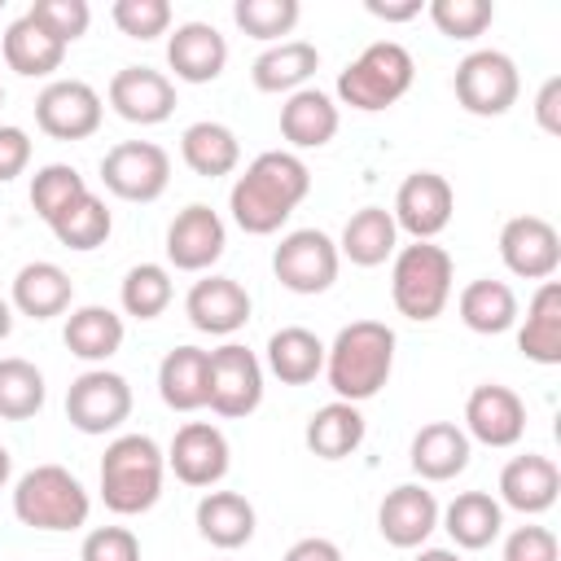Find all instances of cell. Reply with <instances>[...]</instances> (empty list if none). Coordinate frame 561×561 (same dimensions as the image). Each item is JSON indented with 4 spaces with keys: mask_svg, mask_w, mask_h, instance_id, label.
<instances>
[{
    "mask_svg": "<svg viewBox=\"0 0 561 561\" xmlns=\"http://www.w3.org/2000/svg\"><path fill=\"white\" fill-rule=\"evenodd\" d=\"M311 193V171L298 153H285V149H267L259 153L245 175L232 184L228 193V206H232V219L241 232L250 237H267L276 232L294 210L298 202Z\"/></svg>",
    "mask_w": 561,
    "mask_h": 561,
    "instance_id": "obj_1",
    "label": "cell"
},
{
    "mask_svg": "<svg viewBox=\"0 0 561 561\" xmlns=\"http://www.w3.org/2000/svg\"><path fill=\"white\" fill-rule=\"evenodd\" d=\"M394 368V329L381 320H355L346 324L333 346H324V373L342 403L373 399Z\"/></svg>",
    "mask_w": 561,
    "mask_h": 561,
    "instance_id": "obj_2",
    "label": "cell"
},
{
    "mask_svg": "<svg viewBox=\"0 0 561 561\" xmlns=\"http://www.w3.org/2000/svg\"><path fill=\"white\" fill-rule=\"evenodd\" d=\"M167 456L149 434H118L101 456V500L118 517L149 513L162 495Z\"/></svg>",
    "mask_w": 561,
    "mask_h": 561,
    "instance_id": "obj_3",
    "label": "cell"
},
{
    "mask_svg": "<svg viewBox=\"0 0 561 561\" xmlns=\"http://www.w3.org/2000/svg\"><path fill=\"white\" fill-rule=\"evenodd\" d=\"M92 513L83 482L61 465H35L13 486V517L31 530H79Z\"/></svg>",
    "mask_w": 561,
    "mask_h": 561,
    "instance_id": "obj_4",
    "label": "cell"
},
{
    "mask_svg": "<svg viewBox=\"0 0 561 561\" xmlns=\"http://www.w3.org/2000/svg\"><path fill=\"white\" fill-rule=\"evenodd\" d=\"M451 254L434 241H412L394 254V272H390V294L399 316L425 324L434 316H443L447 298H451Z\"/></svg>",
    "mask_w": 561,
    "mask_h": 561,
    "instance_id": "obj_5",
    "label": "cell"
},
{
    "mask_svg": "<svg viewBox=\"0 0 561 561\" xmlns=\"http://www.w3.org/2000/svg\"><path fill=\"white\" fill-rule=\"evenodd\" d=\"M412 75H416L412 53L394 39H377L337 75V96H342V105L373 114V110L394 105L412 88Z\"/></svg>",
    "mask_w": 561,
    "mask_h": 561,
    "instance_id": "obj_6",
    "label": "cell"
},
{
    "mask_svg": "<svg viewBox=\"0 0 561 561\" xmlns=\"http://www.w3.org/2000/svg\"><path fill=\"white\" fill-rule=\"evenodd\" d=\"M451 88H456V101H460L469 114H478V118H500V114H508V110L517 105L522 75H517V66H513L508 53H500V48H478V53H469V57L456 66Z\"/></svg>",
    "mask_w": 561,
    "mask_h": 561,
    "instance_id": "obj_7",
    "label": "cell"
},
{
    "mask_svg": "<svg viewBox=\"0 0 561 561\" xmlns=\"http://www.w3.org/2000/svg\"><path fill=\"white\" fill-rule=\"evenodd\" d=\"M101 180L123 202H153L171 184V158L153 140H123L101 158Z\"/></svg>",
    "mask_w": 561,
    "mask_h": 561,
    "instance_id": "obj_8",
    "label": "cell"
},
{
    "mask_svg": "<svg viewBox=\"0 0 561 561\" xmlns=\"http://www.w3.org/2000/svg\"><path fill=\"white\" fill-rule=\"evenodd\" d=\"M337 245L329 232L320 228H298L289 237H280L276 254H272V272L285 289L294 294H324L333 280H337Z\"/></svg>",
    "mask_w": 561,
    "mask_h": 561,
    "instance_id": "obj_9",
    "label": "cell"
},
{
    "mask_svg": "<svg viewBox=\"0 0 561 561\" xmlns=\"http://www.w3.org/2000/svg\"><path fill=\"white\" fill-rule=\"evenodd\" d=\"M66 416L79 434H110L131 416V386L110 368H88L66 390Z\"/></svg>",
    "mask_w": 561,
    "mask_h": 561,
    "instance_id": "obj_10",
    "label": "cell"
},
{
    "mask_svg": "<svg viewBox=\"0 0 561 561\" xmlns=\"http://www.w3.org/2000/svg\"><path fill=\"white\" fill-rule=\"evenodd\" d=\"M101 114H105L101 92L83 79H53L35 96V123L53 140H88L101 127Z\"/></svg>",
    "mask_w": 561,
    "mask_h": 561,
    "instance_id": "obj_11",
    "label": "cell"
},
{
    "mask_svg": "<svg viewBox=\"0 0 561 561\" xmlns=\"http://www.w3.org/2000/svg\"><path fill=\"white\" fill-rule=\"evenodd\" d=\"M263 403V364L254 359V351L224 342L219 351H210V399L206 408L219 416H250Z\"/></svg>",
    "mask_w": 561,
    "mask_h": 561,
    "instance_id": "obj_12",
    "label": "cell"
},
{
    "mask_svg": "<svg viewBox=\"0 0 561 561\" xmlns=\"http://www.w3.org/2000/svg\"><path fill=\"white\" fill-rule=\"evenodd\" d=\"M456 210V193L438 171H412L394 193V228H403L416 241H434Z\"/></svg>",
    "mask_w": 561,
    "mask_h": 561,
    "instance_id": "obj_13",
    "label": "cell"
},
{
    "mask_svg": "<svg viewBox=\"0 0 561 561\" xmlns=\"http://www.w3.org/2000/svg\"><path fill=\"white\" fill-rule=\"evenodd\" d=\"M500 259L522 280H552L561 267V237L539 215H517L500 228Z\"/></svg>",
    "mask_w": 561,
    "mask_h": 561,
    "instance_id": "obj_14",
    "label": "cell"
},
{
    "mask_svg": "<svg viewBox=\"0 0 561 561\" xmlns=\"http://www.w3.org/2000/svg\"><path fill=\"white\" fill-rule=\"evenodd\" d=\"M465 434L486 443V447H513L526 434V403L517 390L508 386H473V394L465 399Z\"/></svg>",
    "mask_w": 561,
    "mask_h": 561,
    "instance_id": "obj_15",
    "label": "cell"
},
{
    "mask_svg": "<svg viewBox=\"0 0 561 561\" xmlns=\"http://www.w3.org/2000/svg\"><path fill=\"white\" fill-rule=\"evenodd\" d=\"M110 105L118 118L153 127L175 114V83L153 66H123L110 79Z\"/></svg>",
    "mask_w": 561,
    "mask_h": 561,
    "instance_id": "obj_16",
    "label": "cell"
},
{
    "mask_svg": "<svg viewBox=\"0 0 561 561\" xmlns=\"http://www.w3.org/2000/svg\"><path fill=\"white\" fill-rule=\"evenodd\" d=\"M228 245V232H224V219L206 206V202H193L184 206L171 228H167V259L171 267L180 272H206Z\"/></svg>",
    "mask_w": 561,
    "mask_h": 561,
    "instance_id": "obj_17",
    "label": "cell"
},
{
    "mask_svg": "<svg viewBox=\"0 0 561 561\" xmlns=\"http://www.w3.org/2000/svg\"><path fill=\"white\" fill-rule=\"evenodd\" d=\"M167 465L184 486H215L228 473V438L210 421H188L175 430Z\"/></svg>",
    "mask_w": 561,
    "mask_h": 561,
    "instance_id": "obj_18",
    "label": "cell"
},
{
    "mask_svg": "<svg viewBox=\"0 0 561 561\" xmlns=\"http://www.w3.org/2000/svg\"><path fill=\"white\" fill-rule=\"evenodd\" d=\"M184 316L197 333H210V337H228L237 329H245L250 320V294L241 280L232 276H206L188 289L184 298Z\"/></svg>",
    "mask_w": 561,
    "mask_h": 561,
    "instance_id": "obj_19",
    "label": "cell"
},
{
    "mask_svg": "<svg viewBox=\"0 0 561 561\" xmlns=\"http://www.w3.org/2000/svg\"><path fill=\"white\" fill-rule=\"evenodd\" d=\"M434 526H438V500L416 482L394 486L377 508V530L390 548H421L434 535Z\"/></svg>",
    "mask_w": 561,
    "mask_h": 561,
    "instance_id": "obj_20",
    "label": "cell"
},
{
    "mask_svg": "<svg viewBox=\"0 0 561 561\" xmlns=\"http://www.w3.org/2000/svg\"><path fill=\"white\" fill-rule=\"evenodd\" d=\"M167 66L184 83H215L228 66V39L210 22H184L167 39Z\"/></svg>",
    "mask_w": 561,
    "mask_h": 561,
    "instance_id": "obj_21",
    "label": "cell"
},
{
    "mask_svg": "<svg viewBox=\"0 0 561 561\" xmlns=\"http://www.w3.org/2000/svg\"><path fill=\"white\" fill-rule=\"evenodd\" d=\"M158 394L171 412H197L210 399V351L175 346L158 364Z\"/></svg>",
    "mask_w": 561,
    "mask_h": 561,
    "instance_id": "obj_22",
    "label": "cell"
},
{
    "mask_svg": "<svg viewBox=\"0 0 561 561\" xmlns=\"http://www.w3.org/2000/svg\"><path fill=\"white\" fill-rule=\"evenodd\" d=\"M557 491H561V469L548 460V456H513L504 469H500V500L517 513H543L557 504Z\"/></svg>",
    "mask_w": 561,
    "mask_h": 561,
    "instance_id": "obj_23",
    "label": "cell"
},
{
    "mask_svg": "<svg viewBox=\"0 0 561 561\" xmlns=\"http://www.w3.org/2000/svg\"><path fill=\"white\" fill-rule=\"evenodd\" d=\"M408 460L425 482H447L469 465V434L456 421H430L416 430Z\"/></svg>",
    "mask_w": 561,
    "mask_h": 561,
    "instance_id": "obj_24",
    "label": "cell"
},
{
    "mask_svg": "<svg viewBox=\"0 0 561 561\" xmlns=\"http://www.w3.org/2000/svg\"><path fill=\"white\" fill-rule=\"evenodd\" d=\"M337 123H342L337 118V105L320 88H298L280 105V136L294 149H320V145H329L337 136Z\"/></svg>",
    "mask_w": 561,
    "mask_h": 561,
    "instance_id": "obj_25",
    "label": "cell"
},
{
    "mask_svg": "<svg viewBox=\"0 0 561 561\" xmlns=\"http://www.w3.org/2000/svg\"><path fill=\"white\" fill-rule=\"evenodd\" d=\"M70 298H75L70 276H66L57 263H48V259H35V263H26V267L13 276V307H18L22 316H31V320H53V316H61V311L70 307Z\"/></svg>",
    "mask_w": 561,
    "mask_h": 561,
    "instance_id": "obj_26",
    "label": "cell"
},
{
    "mask_svg": "<svg viewBox=\"0 0 561 561\" xmlns=\"http://www.w3.org/2000/svg\"><path fill=\"white\" fill-rule=\"evenodd\" d=\"M517 351L548 368L561 364V285L557 280H539L526 307V324L517 333Z\"/></svg>",
    "mask_w": 561,
    "mask_h": 561,
    "instance_id": "obj_27",
    "label": "cell"
},
{
    "mask_svg": "<svg viewBox=\"0 0 561 561\" xmlns=\"http://www.w3.org/2000/svg\"><path fill=\"white\" fill-rule=\"evenodd\" d=\"M399 245V228H394V215L386 206H364L346 219L342 228V241H337V254H346L355 267H377L394 254Z\"/></svg>",
    "mask_w": 561,
    "mask_h": 561,
    "instance_id": "obj_28",
    "label": "cell"
},
{
    "mask_svg": "<svg viewBox=\"0 0 561 561\" xmlns=\"http://www.w3.org/2000/svg\"><path fill=\"white\" fill-rule=\"evenodd\" d=\"M197 530L206 543L232 552L254 539V504L237 491H210L197 504Z\"/></svg>",
    "mask_w": 561,
    "mask_h": 561,
    "instance_id": "obj_29",
    "label": "cell"
},
{
    "mask_svg": "<svg viewBox=\"0 0 561 561\" xmlns=\"http://www.w3.org/2000/svg\"><path fill=\"white\" fill-rule=\"evenodd\" d=\"M4 61H9V70L26 75V79H39V75L61 70L66 44L53 39L31 13H22V18L9 22V31H4Z\"/></svg>",
    "mask_w": 561,
    "mask_h": 561,
    "instance_id": "obj_30",
    "label": "cell"
},
{
    "mask_svg": "<svg viewBox=\"0 0 561 561\" xmlns=\"http://www.w3.org/2000/svg\"><path fill=\"white\" fill-rule=\"evenodd\" d=\"M320 70V53L307 39H280L254 57V88L259 92H298Z\"/></svg>",
    "mask_w": 561,
    "mask_h": 561,
    "instance_id": "obj_31",
    "label": "cell"
},
{
    "mask_svg": "<svg viewBox=\"0 0 561 561\" xmlns=\"http://www.w3.org/2000/svg\"><path fill=\"white\" fill-rule=\"evenodd\" d=\"M180 153H184L188 171H193V175H202V180L232 175V171H237V162H241V145H237L232 127L210 123V118H202V123L184 127V136H180Z\"/></svg>",
    "mask_w": 561,
    "mask_h": 561,
    "instance_id": "obj_32",
    "label": "cell"
},
{
    "mask_svg": "<svg viewBox=\"0 0 561 561\" xmlns=\"http://www.w3.org/2000/svg\"><path fill=\"white\" fill-rule=\"evenodd\" d=\"M267 368L285 386H307V381H316V373H324V342L302 324L276 329L267 337Z\"/></svg>",
    "mask_w": 561,
    "mask_h": 561,
    "instance_id": "obj_33",
    "label": "cell"
},
{
    "mask_svg": "<svg viewBox=\"0 0 561 561\" xmlns=\"http://www.w3.org/2000/svg\"><path fill=\"white\" fill-rule=\"evenodd\" d=\"M500 526H504V508L486 491H460L443 513V530L451 535L456 548H469V552L486 548L500 535Z\"/></svg>",
    "mask_w": 561,
    "mask_h": 561,
    "instance_id": "obj_34",
    "label": "cell"
},
{
    "mask_svg": "<svg viewBox=\"0 0 561 561\" xmlns=\"http://www.w3.org/2000/svg\"><path fill=\"white\" fill-rule=\"evenodd\" d=\"M359 443H364V416H359L355 403L333 399V403H324L320 412H311V421H307V447H311V456H320V460H342V456H351Z\"/></svg>",
    "mask_w": 561,
    "mask_h": 561,
    "instance_id": "obj_35",
    "label": "cell"
},
{
    "mask_svg": "<svg viewBox=\"0 0 561 561\" xmlns=\"http://www.w3.org/2000/svg\"><path fill=\"white\" fill-rule=\"evenodd\" d=\"M61 337H66L70 355H79L88 364H101L123 346V316H114L110 307H96V302L79 307V311H70Z\"/></svg>",
    "mask_w": 561,
    "mask_h": 561,
    "instance_id": "obj_36",
    "label": "cell"
},
{
    "mask_svg": "<svg viewBox=\"0 0 561 561\" xmlns=\"http://www.w3.org/2000/svg\"><path fill=\"white\" fill-rule=\"evenodd\" d=\"M460 320L473 333H504L517 320V294L504 280H491V276L469 280L460 289Z\"/></svg>",
    "mask_w": 561,
    "mask_h": 561,
    "instance_id": "obj_37",
    "label": "cell"
},
{
    "mask_svg": "<svg viewBox=\"0 0 561 561\" xmlns=\"http://www.w3.org/2000/svg\"><path fill=\"white\" fill-rule=\"evenodd\" d=\"M53 237L66 245V250H96V245H105V237H110V228H114V219H110V210H105V202L88 188L79 202H70L53 224Z\"/></svg>",
    "mask_w": 561,
    "mask_h": 561,
    "instance_id": "obj_38",
    "label": "cell"
},
{
    "mask_svg": "<svg viewBox=\"0 0 561 561\" xmlns=\"http://www.w3.org/2000/svg\"><path fill=\"white\" fill-rule=\"evenodd\" d=\"M44 408V373L31 359H0V416L4 421H26Z\"/></svg>",
    "mask_w": 561,
    "mask_h": 561,
    "instance_id": "obj_39",
    "label": "cell"
},
{
    "mask_svg": "<svg viewBox=\"0 0 561 561\" xmlns=\"http://www.w3.org/2000/svg\"><path fill=\"white\" fill-rule=\"evenodd\" d=\"M171 272L162 267V263H136L127 276H123V289H118V298H123V311L127 316H136V320H153V316H162L167 307H171Z\"/></svg>",
    "mask_w": 561,
    "mask_h": 561,
    "instance_id": "obj_40",
    "label": "cell"
},
{
    "mask_svg": "<svg viewBox=\"0 0 561 561\" xmlns=\"http://www.w3.org/2000/svg\"><path fill=\"white\" fill-rule=\"evenodd\" d=\"M88 193V184H83V175L70 167V162H48V167H39L35 175H31V206H35V215L44 219V224H53L70 202H79Z\"/></svg>",
    "mask_w": 561,
    "mask_h": 561,
    "instance_id": "obj_41",
    "label": "cell"
},
{
    "mask_svg": "<svg viewBox=\"0 0 561 561\" xmlns=\"http://www.w3.org/2000/svg\"><path fill=\"white\" fill-rule=\"evenodd\" d=\"M298 0H237L232 22L254 39H280L298 26Z\"/></svg>",
    "mask_w": 561,
    "mask_h": 561,
    "instance_id": "obj_42",
    "label": "cell"
},
{
    "mask_svg": "<svg viewBox=\"0 0 561 561\" xmlns=\"http://www.w3.org/2000/svg\"><path fill=\"white\" fill-rule=\"evenodd\" d=\"M430 18H434V26L447 39H478L491 26L495 4L491 0H434L430 4Z\"/></svg>",
    "mask_w": 561,
    "mask_h": 561,
    "instance_id": "obj_43",
    "label": "cell"
},
{
    "mask_svg": "<svg viewBox=\"0 0 561 561\" xmlns=\"http://www.w3.org/2000/svg\"><path fill=\"white\" fill-rule=\"evenodd\" d=\"M110 18L131 39H158L171 31V4L167 0H114Z\"/></svg>",
    "mask_w": 561,
    "mask_h": 561,
    "instance_id": "obj_44",
    "label": "cell"
},
{
    "mask_svg": "<svg viewBox=\"0 0 561 561\" xmlns=\"http://www.w3.org/2000/svg\"><path fill=\"white\" fill-rule=\"evenodd\" d=\"M53 39H61L66 48L88 31V22H92V9H88V0H35L31 9H26Z\"/></svg>",
    "mask_w": 561,
    "mask_h": 561,
    "instance_id": "obj_45",
    "label": "cell"
},
{
    "mask_svg": "<svg viewBox=\"0 0 561 561\" xmlns=\"http://www.w3.org/2000/svg\"><path fill=\"white\" fill-rule=\"evenodd\" d=\"M79 561H140V543L127 526H96L88 530Z\"/></svg>",
    "mask_w": 561,
    "mask_h": 561,
    "instance_id": "obj_46",
    "label": "cell"
},
{
    "mask_svg": "<svg viewBox=\"0 0 561 561\" xmlns=\"http://www.w3.org/2000/svg\"><path fill=\"white\" fill-rule=\"evenodd\" d=\"M504 561H557V535L548 526H517L504 539Z\"/></svg>",
    "mask_w": 561,
    "mask_h": 561,
    "instance_id": "obj_47",
    "label": "cell"
},
{
    "mask_svg": "<svg viewBox=\"0 0 561 561\" xmlns=\"http://www.w3.org/2000/svg\"><path fill=\"white\" fill-rule=\"evenodd\" d=\"M31 167V136L22 127H0V184L18 180Z\"/></svg>",
    "mask_w": 561,
    "mask_h": 561,
    "instance_id": "obj_48",
    "label": "cell"
},
{
    "mask_svg": "<svg viewBox=\"0 0 561 561\" xmlns=\"http://www.w3.org/2000/svg\"><path fill=\"white\" fill-rule=\"evenodd\" d=\"M280 561H342V548L333 539H320V535H307L298 539Z\"/></svg>",
    "mask_w": 561,
    "mask_h": 561,
    "instance_id": "obj_49",
    "label": "cell"
},
{
    "mask_svg": "<svg viewBox=\"0 0 561 561\" xmlns=\"http://www.w3.org/2000/svg\"><path fill=\"white\" fill-rule=\"evenodd\" d=\"M557 96H561V79H548V83L539 88V96H535V114H539V127H543L548 136H557V131H561V118H557Z\"/></svg>",
    "mask_w": 561,
    "mask_h": 561,
    "instance_id": "obj_50",
    "label": "cell"
},
{
    "mask_svg": "<svg viewBox=\"0 0 561 561\" xmlns=\"http://www.w3.org/2000/svg\"><path fill=\"white\" fill-rule=\"evenodd\" d=\"M364 9H368L373 18H381V22H408V18L421 13V0H408V4H381V0H368Z\"/></svg>",
    "mask_w": 561,
    "mask_h": 561,
    "instance_id": "obj_51",
    "label": "cell"
},
{
    "mask_svg": "<svg viewBox=\"0 0 561 561\" xmlns=\"http://www.w3.org/2000/svg\"><path fill=\"white\" fill-rule=\"evenodd\" d=\"M416 561H460L451 548H425V552H416Z\"/></svg>",
    "mask_w": 561,
    "mask_h": 561,
    "instance_id": "obj_52",
    "label": "cell"
},
{
    "mask_svg": "<svg viewBox=\"0 0 561 561\" xmlns=\"http://www.w3.org/2000/svg\"><path fill=\"white\" fill-rule=\"evenodd\" d=\"M9 329H13V302H4V298H0V342L9 337Z\"/></svg>",
    "mask_w": 561,
    "mask_h": 561,
    "instance_id": "obj_53",
    "label": "cell"
},
{
    "mask_svg": "<svg viewBox=\"0 0 561 561\" xmlns=\"http://www.w3.org/2000/svg\"><path fill=\"white\" fill-rule=\"evenodd\" d=\"M9 469H13V456H9V447L0 443V486L9 482Z\"/></svg>",
    "mask_w": 561,
    "mask_h": 561,
    "instance_id": "obj_54",
    "label": "cell"
},
{
    "mask_svg": "<svg viewBox=\"0 0 561 561\" xmlns=\"http://www.w3.org/2000/svg\"><path fill=\"white\" fill-rule=\"evenodd\" d=\"M0 105H4V88H0Z\"/></svg>",
    "mask_w": 561,
    "mask_h": 561,
    "instance_id": "obj_55",
    "label": "cell"
}]
</instances>
